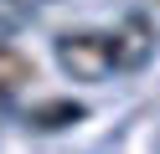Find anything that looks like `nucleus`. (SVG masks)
Masks as SVG:
<instances>
[{
  "label": "nucleus",
  "mask_w": 160,
  "mask_h": 154,
  "mask_svg": "<svg viewBox=\"0 0 160 154\" xmlns=\"http://www.w3.org/2000/svg\"><path fill=\"white\" fill-rule=\"evenodd\" d=\"M57 67L72 82H103L108 72H119L114 36H103V31H62L57 36Z\"/></svg>",
  "instance_id": "obj_1"
},
{
  "label": "nucleus",
  "mask_w": 160,
  "mask_h": 154,
  "mask_svg": "<svg viewBox=\"0 0 160 154\" xmlns=\"http://www.w3.org/2000/svg\"><path fill=\"white\" fill-rule=\"evenodd\" d=\"M108 36H114V57H119V67H139V62L150 57V46H155V31H150V21H145V16L119 21Z\"/></svg>",
  "instance_id": "obj_2"
},
{
  "label": "nucleus",
  "mask_w": 160,
  "mask_h": 154,
  "mask_svg": "<svg viewBox=\"0 0 160 154\" xmlns=\"http://www.w3.org/2000/svg\"><path fill=\"white\" fill-rule=\"evenodd\" d=\"M26 82H36V67H31V57H26L21 46H0V98L21 92Z\"/></svg>",
  "instance_id": "obj_3"
},
{
  "label": "nucleus",
  "mask_w": 160,
  "mask_h": 154,
  "mask_svg": "<svg viewBox=\"0 0 160 154\" xmlns=\"http://www.w3.org/2000/svg\"><path fill=\"white\" fill-rule=\"evenodd\" d=\"M83 113H88L83 103H72V98H57V103H36V108L26 113V123H31V128H47V133H52V128H67V123H78Z\"/></svg>",
  "instance_id": "obj_4"
},
{
  "label": "nucleus",
  "mask_w": 160,
  "mask_h": 154,
  "mask_svg": "<svg viewBox=\"0 0 160 154\" xmlns=\"http://www.w3.org/2000/svg\"><path fill=\"white\" fill-rule=\"evenodd\" d=\"M16 5H47V0H16Z\"/></svg>",
  "instance_id": "obj_5"
}]
</instances>
